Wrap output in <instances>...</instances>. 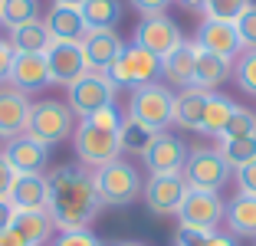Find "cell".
I'll list each match as a JSON object with an SVG mask.
<instances>
[{"label": "cell", "mask_w": 256, "mask_h": 246, "mask_svg": "<svg viewBox=\"0 0 256 246\" xmlns=\"http://www.w3.org/2000/svg\"><path fill=\"white\" fill-rule=\"evenodd\" d=\"M50 200L46 210L53 216L56 230H89L92 220L102 210V200L96 194L92 171L82 164H60L46 178Z\"/></svg>", "instance_id": "6da1fadb"}, {"label": "cell", "mask_w": 256, "mask_h": 246, "mask_svg": "<svg viewBox=\"0 0 256 246\" xmlns=\"http://www.w3.org/2000/svg\"><path fill=\"white\" fill-rule=\"evenodd\" d=\"M92 180H96V194L102 207H128L142 197V178H138L135 164H128L125 158H115V161L96 168Z\"/></svg>", "instance_id": "7a4b0ae2"}, {"label": "cell", "mask_w": 256, "mask_h": 246, "mask_svg": "<svg viewBox=\"0 0 256 246\" xmlns=\"http://www.w3.org/2000/svg\"><path fill=\"white\" fill-rule=\"evenodd\" d=\"M76 132V112L60 98H40L30 105V118H26V132L33 142L40 144H56L62 138H72Z\"/></svg>", "instance_id": "3957f363"}, {"label": "cell", "mask_w": 256, "mask_h": 246, "mask_svg": "<svg viewBox=\"0 0 256 246\" xmlns=\"http://www.w3.org/2000/svg\"><path fill=\"white\" fill-rule=\"evenodd\" d=\"M184 180L188 187H200V190H224L234 178V168L226 164V158L217 148H197L188 151V161H184Z\"/></svg>", "instance_id": "277c9868"}, {"label": "cell", "mask_w": 256, "mask_h": 246, "mask_svg": "<svg viewBox=\"0 0 256 246\" xmlns=\"http://www.w3.org/2000/svg\"><path fill=\"white\" fill-rule=\"evenodd\" d=\"M106 76L115 82V89H142V86H151V82L161 76V60L158 56H151L148 50H142V46H125L122 50V56L112 62V66L106 69Z\"/></svg>", "instance_id": "5b68a950"}, {"label": "cell", "mask_w": 256, "mask_h": 246, "mask_svg": "<svg viewBox=\"0 0 256 246\" xmlns=\"http://www.w3.org/2000/svg\"><path fill=\"white\" fill-rule=\"evenodd\" d=\"M72 144H76V158L82 168L96 171L102 164L115 161L122 154V144H118V132H106V128L92 125L89 118H82L72 132Z\"/></svg>", "instance_id": "8992f818"}, {"label": "cell", "mask_w": 256, "mask_h": 246, "mask_svg": "<svg viewBox=\"0 0 256 246\" xmlns=\"http://www.w3.org/2000/svg\"><path fill=\"white\" fill-rule=\"evenodd\" d=\"M171 112H174V92L168 86L151 82V86H142L128 96V115L158 134L171 125Z\"/></svg>", "instance_id": "52a82bcc"}, {"label": "cell", "mask_w": 256, "mask_h": 246, "mask_svg": "<svg viewBox=\"0 0 256 246\" xmlns=\"http://www.w3.org/2000/svg\"><path fill=\"white\" fill-rule=\"evenodd\" d=\"M66 92H69L66 105L76 115H82V118L96 115L98 108H106V105H115V96H118L115 82L108 79L106 72H92V69L82 76V79H76Z\"/></svg>", "instance_id": "ba28073f"}, {"label": "cell", "mask_w": 256, "mask_h": 246, "mask_svg": "<svg viewBox=\"0 0 256 246\" xmlns=\"http://www.w3.org/2000/svg\"><path fill=\"white\" fill-rule=\"evenodd\" d=\"M226 204L220 200L217 190H200V187H190L188 197H184L181 210H178V220H181L184 230H200V233H214L224 220Z\"/></svg>", "instance_id": "9c48e42d"}, {"label": "cell", "mask_w": 256, "mask_h": 246, "mask_svg": "<svg viewBox=\"0 0 256 246\" xmlns=\"http://www.w3.org/2000/svg\"><path fill=\"white\" fill-rule=\"evenodd\" d=\"M188 180L184 174H151L142 184V197L154 216H174L188 197Z\"/></svg>", "instance_id": "30bf717a"}, {"label": "cell", "mask_w": 256, "mask_h": 246, "mask_svg": "<svg viewBox=\"0 0 256 246\" xmlns=\"http://www.w3.org/2000/svg\"><path fill=\"white\" fill-rule=\"evenodd\" d=\"M184 43L181 30H178V23L171 20L168 14H158V16H142V23L135 26V46L148 50L151 56H158L164 60L171 50Z\"/></svg>", "instance_id": "8fae6325"}, {"label": "cell", "mask_w": 256, "mask_h": 246, "mask_svg": "<svg viewBox=\"0 0 256 246\" xmlns=\"http://www.w3.org/2000/svg\"><path fill=\"white\" fill-rule=\"evenodd\" d=\"M43 56H46V66H50V82H56V86L69 89L76 79H82L89 72L82 43H50V50Z\"/></svg>", "instance_id": "7c38bea8"}, {"label": "cell", "mask_w": 256, "mask_h": 246, "mask_svg": "<svg viewBox=\"0 0 256 246\" xmlns=\"http://www.w3.org/2000/svg\"><path fill=\"white\" fill-rule=\"evenodd\" d=\"M194 46L204 50V52H214V56H224V60H230V62L243 52L236 23H224V20H204L200 26H197Z\"/></svg>", "instance_id": "4fadbf2b"}, {"label": "cell", "mask_w": 256, "mask_h": 246, "mask_svg": "<svg viewBox=\"0 0 256 246\" xmlns=\"http://www.w3.org/2000/svg\"><path fill=\"white\" fill-rule=\"evenodd\" d=\"M188 144L178 138V134H154V142H151V148L142 154V161L148 164L151 174H181L184 171V161H188Z\"/></svg>", "instance_id": "5bb4252c"}, {"label": "cell", "mask_w": 256, "mask_h": 246, "mask_svg": "<svg viewBox=\"0 0 256 246\" xmlns=\"http://www.w3.org/2000/svg\"><path fill=\"white\" fill-rule=\"evenodd\" d=\"M10 86L23 96L40 92L50 86V66H46V56L40 52H16L14 56V69H10Z\"/></svg>", "instance_id": "9a60e30c"}, {"label": "cell", "mask_w": 256, "mask_h": 246, "mask_svg": "<svg viewBox=\"0 0 256 246\" xmlns=\"http://www.w3.org/2000/svg\"><path fill=\"white\" fill-rule=\"evenodd\" d=\"M30 98L16 92L14 86H0V138H20L26 132V118H30Z\"/></svg>", "instance_id": "2e32d148"}, {"label": "cell", "mask_w": 256, "mask_h": 246, "mask_svg": "<svg viewBox=\"0 0 256 246\" xmlns=\"http://www.w3.org/2000/svg\"><path fill=\"white\" fill-rule=\"evenodd\" d=\"M122 50H125V43H122V36L115 30H89L82 36V52L92 72H106L122 56Z\"/></svg>", "instance_id": "e0dca14e"}, {"label": "cell", "mask_w": 256, "mask_h": 246, "mask_svg": "<svg viewBox=\"0 0 256 246\" xmlns=\"http://www.w3.org/2000/svg\"><path fill=\"white\" fill-rule=\"evenodd\" d=\"M4 158L10 161L16 174H43L46 158H50V148L40 142H33L30 134H20V138H10L7 148H4Z\"/></svg>", "instance_id": "ac0fdd59"}, {"label": "cell", "mask_w": 256, "mask_h": 246, "mask_svg": "<svg viewBox=\"0 0 256 246\" xmlns=\"http://www.w3.org/2000/svg\"><path fill=\"white\" fill-rule=\"evenodd\" d=\"M207 98L210 92L197 89V86H188L174 96V112H171V125L184 128V132H200L204 122V108H207Z\"/></svg>", "instance_id": "d6986e66"}, {"label": "cell", "mask_w": 256, "mask_h": 246, "mask_svg": "<svg viewBox=\"0 0 256 246\" xmlns=\"http://www.w3.org/2000/svg\"><path fill=\"white\" fill-rule=\"evenodd\" d=\"M194 62H197V46L190 40H184L178 50H171L161 60V76H164L168 86L188 89V86H194Z\"/></svg>", "instance_id": "ffe728a7"}, {"label": "cell", "mask_w": 256, "mask_h": 246, "mask_svg": "<svg viewBox=\"0 0 256 246\" xmlns=\"http://www.w3.org/2000/svg\"><path fill=\"white\" fill-rule=\"evenodd\" d=\"M43 23L50 30V36H53V43H82V36L89 33L82 23V14L72 7H56L53 4Z\"/></svg>", "instance_id": "44dd1931"}, {"label": "cell", "mask_w": 256, "mask_h": 246, "mask_svg": "<svg viewBox=\"0 0 256 246\" xmlns=\"http://www.w3.org/2000/svg\"><path fill=\"white\" fill-rule=\"evenodd\" d=\"M10 226L23 236V243H26V246L50 243V240H53V230H56L50 210H16Z\"/></svg>", "instance_id": "7402d4cb"}, {"label": "cell", "mask_w": 256, "mask_h": 246, "mask_svg": "<svg viewBox=\"0 0 256 246\" xmlns=\"http://www.w3.org/2000/svg\"><path fill=\"white\" fill-rule=\"evenodd\" d=\"M50 190H46L43 174H16L10 187V204L14 210H46Z\"/></svg>", "instance_id": "603a6c76"}, {"label": "cell", "mask_w": 256, "mask_h": 246, "mask_svg": "<svg viewBox=\"0 0 256 246\" xmlns=\"http://www.w3.org/2000/svg\"><path fill=\"white\" fill-rule=\"evenodd\" d=\"M230 76H234V62H230V60L197 50V62H194V86H197V89L214 92L217 86H224Z\"/></svg>", "instance_id": "cb8c5ba5"}, {"label": "cell", "mask_w": 256, "mask_h": 246, "mask_svg": "<svg viewBox=\"0 0 256 246\" xmlns=\"http://www.w3.org/2000/svg\"><path fill=\"white\" fill-rule=\"evenodd\" d=\"M224 220H226L234 236H253L256 240V197L236 190L234 200H226Z\"/></svg>", "instance_id": "d4e9b609"}, {"label": "cell", "mask_w": 256, "mask_h": 246, "mask_svg": "<svg viewBox=\"0 0 256 246\" xmlns=\"http://www.w3.org/2000/svg\"><path fill=\"white\" fill-rule=\"evenodd\" d=\"M79 14H82L86 30H115L125 10H122V0H86Z\"/></svg>", "instance_id": "484cf974"}, {"label": "cell", "mask_w": 256, "mask_h": 246, "mask_svg": "<svg viewBox=\"0 0 256 246\" xmlns=\"http://www.w3.org/2000/svg\"><path fill=\"white\" fill-rule=\"evenodd\" d=\"M7 40H10V46H14V52H40V56H43V52L50 50V43H53V36H50V30H46L43 20L14 26Z\"/></svg>", "instance_id": "4316f807"}, {"label": "cell", "mask_w": 256, "mask_h": 246, "mask_svg": "<svg viewBox=\"0 0 256 246\" xmlns=\"http://www.w3.org/2000/svg\"><path fill=\"white\" fill-rule=\"evenodd\" d=\"M236 112L234 98L220 96V92H210V98H207V108H204V122H200V134H207V138H220L226 128V122H230V115Z\"/></svg>", "instance_id": "83f0119b"}, {"label": "cell", "mask_w": 256, "mask_h": 246, "mask_svg": "<svg viewBox=\"0 0 256 246\" xmlns=\"http://www.w3.org/2000/svg\"><path fill=\"white\" fill-rule=\"evenodd\" d=\"M154 134H158V132H151L148 125L135 122L132 115H125V122H122V132H118V144H122V151H128V154H138V158H142L144 151L151 148Z\"/></svg>", "instance_id": "f1b7e54d"}, {"label": "cell", "mask_w": 256, "mask_h": 246, "mask_svg": "<svg viewBox=\"0 0 256 246\" xmlns=\"http://www.w3.org/2000/svg\"><path fill=\"white\" fill-rule=\"evenodd\" d=\"M217 151L226 158V164L234 171H240L243 164L256 161V134H250V138H220Z\"/></svg>", "instance_id": "f546056e"}, {"label": "cell", "mask_w": 256, "mask_h": 246, "mask_svg": "<svg viewBox=\"0 0 256 246\" xmlns=\"http://www.w3.org/2000/svg\"><path fill=\"white\" fill-rule=\"evenodd\" d=\"M36 20H40V0H4V7H0V23L10 30Z\"/></svg>", "instance_id": "4dcf8cb0"}, {"label": "cell", "mask_w": 256, "mask_h": 246, "mask_svg": "<svg viewBox=\"0 0 256 246\" xmlns=\"http://www.w3.org/2000/svg\"><path fill=\"white\" fill-rule=\"evenodd\" d=\"M250 4H253V0H204V14H207V20L236 23L246 14Z\"/></svg>", "instance_id": "1f68e13d"}, {"label": "cell", "mask_w": 256, "mask_h": 246, "mask_svg": "<svg viewBox=\"0 0 256 246\" xmlns=\"http://www.w3.org/2000/svg\"><path fill=\"white\" fill-rule=\"evenodd\" d=\"M234 79L246 96H256V50H243L234 62Z\"/></svg>", "instance_id": "d6a6232c"}, {"label": "cell", "mask_w": 256, "mask_h": 246, "mask_svg": "<svg viewBox=\"0 0 256 246\" xmlns=\"http://www.w3.org/2000/svg\"><path fill=\"white\" fill-rule=\"evenodd\" d=\"M250 134H256V112L236 105V112L230 115V122H226L220 138H250Z\"/></svg>", "instance_id": "836d02e7"}, {"label": "cell", "mask_w": 256, "mask_h": 246, "mask_svg": "<svg viewBox=\"0 0 256 246\" xmlns=\"http://www.w3.org/2000/svg\"><path fill=\"white\" fill-rule=\"evenodd\" d=\"M50 246H106V243L92 230H60L50 240Z\"/></svg>", "instance_id": "e575fe53"}, {"label": "cell", "mask_w": 256, "mask_h": 246, "mask_svg": "<svg viewBox=\"0 0 256 246\" xmlns=\"http://www.w3.org/2000/svg\"><path fill=\"white\" fill-rule=\"evenodd\" d=\"M236 33H240L243 50H256V4H250L246 14L236 20Z\"/></svg>", "instance_id": "d590c367"}, {"label": "cell", "mask_w": 256, "mask_h": 246, "mask_svg": "<svg viewBox=\"0 0 256 246\" xmlns=\"http://www.w3.org/2000/svg\"><path fill=\"white\" fill-rule=\"evenodd\" d=\"M92 125L106 128V132H122V122H125V112H118L115 105H106V108H98L96 115H89Z\"/></svg>", "instance_id": "8d00e7d4"}, {"label": "cell", "mask_w": 256, "mask_h": 246, "mask_svg": "<svg viewBox=\"0 0 256 246\" xmlns=\"http://www.w3.org/2000/svg\"><path fill=\"white\" fill-rule=\"evenodd\" d=\"M236 187H240V194L256 197V161L243 164L240 171H236Z\"/></svg>", "instance_id": "74e56055"}, {"label": "cell", "mask_w": 256, "mask_h": 246, "mask_svg": "<svg viewBox=\"0 0 256 246\" xmlns=\"http://www.w3.org/2000/svg\"><path fill=\"white\" fill-rule=\"evenodd\" d=\"M14 178H16V171L10 168V161L4 158V151H0V200H10V187H14Z\"/></svg>", "instance_id": "f35d334b"}, {"label": "cell", "mask_w": 256, "mask_h": 246, "mask_svg": "<svg viewBox=\"0 0 256 246\" xmlns=\"http://www.w3.org/2000/svg\"><path fill=\"white\" fill-rule=\"evenodd\" d=\"M128 4H132L142 16H158V14H164V10L171 7V0H128Z\"/></svg>", "instance_id": "ab89813d"}, {"label": "cell", "mask_w": 256, "mask_h": 246, "mask_svg": "<svg viewBox=\"0 0 256 246\" xmlns=\"http://www.w3.org/2000/svg\"><path fill=\"white\" fill-rule=\"evenodd\" d=\"M14 46H10V40H0V86L4 82H10V69H14Z\"/></svg>", "instance_id": "60d3db41"}, {"label": "cell", "mask_w": 256, "mask_h": 246, "mask_svg": "<svg viewBox=\"0 0 256 246\" xmlns=\"http://www.w3.org/2000/svg\"><path fill=\"white\" fill-rule=\"evenodd\" d=\"M207 243V233H200V230H178L174 233V243L171 246H204Z\"/></svg>", "instance_id": "b9f144b4"}, {"label": "cell", "mask_w": 256, "mask_h": 246, "mask_svg": "<svg viewBox=\"0 0 256 246\" xmlns=\"http://www.w3.org/2000/svg\"><path fill=\"white\" fill-rule=\"evenodd\" d=\"M204 246H236V240H234V233H207V243Z\"/></svg>", "instance_id": "7bdbcfd3"}, {"label": "cell", "mask_w": 256, "mask_h": 246, "mask_svg": "<svg viewBox=\"0 0 256 246\" xmlns=\"http://www.w3.org/2000/svg\"><path fill=\"white\" fill-rule=\"evenodd\" d=\"M14 204L10 200H0V230H10V224H14Z\"/></svg>", "instance_id": "ee69618b"}, {"label": "cell", "mask_w": 256, "mask_h": 246, "mask_svg": "<svg viewBox=\"0 0 256 246\" xmlns=\"http://www.w3.org/2000/svg\"><path fill=\"white\" fill-rule=\"evenodd\" d=\"M0 246H26V243H23V236L10 226V230H0Z\"/></svg>", "instance_id": "f6af8a7d"}, {"label": "cell", "mask_w": 256, "mask_h": 246, "mask_svg": "<svg viewBox=\"0 0 256 246\" xmlns=\"http://www.w3.org/2000/svg\"><path fill=\"white\" fill-rule=\"evenodd\" d=\"M53 4H56V7H72V10H79L86 0H53Z\"/></svg>", "instance_id": "bcb514c9"}, {"label": "cell", "mask_w": 256, "mask_h": 246, "mask_svg": "<svg viewBox=\"0 0 256 246\" xmlns=\"http://www.w3.org/2000/svg\"><path fill=\"white\" fill-rule=\"evenodd\" d=\"M112 246H142V243H135V240H122V243H112Z\"/></svg>", "instance_id": "7dc6e473"}, {"label": "cell", "mask_w": 256, "mask_h": 246, "mask_svg": "<svg viewBox=\"0 0 256 246\" xmlns=\"http://www.w3.org/2000/svg\"><path fill=\"white\" fill-rule=\"evenodd\" d=\"M0 7H4V0H0Z\"/></svg>", "instance_id": "c3c4849f"}]
</instances>
